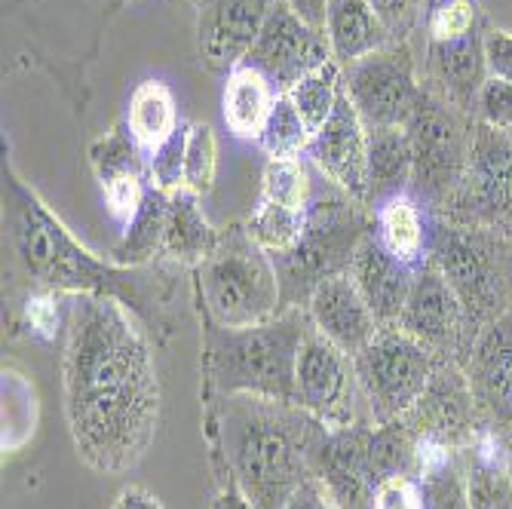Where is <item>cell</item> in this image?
Wrapping results in <instances>:
<instances>
[{"instance_id": "6", "label": "cell", "mask_w": 512, "mask_h": 509, "mask_svg": "<svg viewBox=\"0 0 512 509\" xmlns=\"http://www.w3.org/2000/svg\"><path fill=\"white\" fill-rule=\"evenodd\" d=\"M194 273L200 316H209L218 326L246 329L286 310L276 264L249 237L246 224L221 230L215 252Z\"/></svg>"}, {"instance_id": "39", "label": "cell", "mask_w": 512, "mask_h": 509, "mask_svg": "<svg viewBox=\"0 0 512 509\" xmlns=\"http://www.w3.org/2000/svg\"><path fill=\"white\" fill-rule=\"evenodd\" d=\"M479 31L476 0H433L427 7V34L430 43L460 40Z\"/></svg>"}, {"instance_id": "16", "label": "cell", "mask_w": 512, "mask_h": 509, "mask_svg": "<svg viewBox=\"0 0 512 509\" xmlns=\"http://www.w3.org/2000/svg\"><path fill=\"white\" fill-rule=\"evenodd\" d=\"M371 433L375 424H353L325 430L313 451V476L329 488L341 509H371L378 491V473L371 464Z\"/></svg>"}, {"instance_id": "46", "label": "cell", "mask_w": 512, "mask_h": 509, "mask_svg": "<svg viewBox=\"0 0 512 509\" xmlns=\"http://www.w3.org/2000/svg\"><path fill=\"white\" fill-rule=\"evenodd\" d=\"M111 509H166V506L148 488H142V485H126L117 494V500H114Z\"/></svg>"}, {"instance_id": "27", "label": "cell", "mask_w": 512, "mask_h": 509, "mask_svg": "<svg viewBox=\"0 0 512 509\" xmlns=\"http://www.w3.org/2000/svg\"><path fill=\"white\" fill-rule=\"evenodd\" d=\"M203 197L191 194L188 188H178L169 197V218H166V237H163V255L166 261L200 267L218 246L221 230L209 224L200 206Z\"/></svg>"}, {"instance_id": "45", "label": "cell", "mask_w": 512, "mask_h": 509, "mask_svg": "<svg viewBox=\"0 0 512 509\" xmlns=\"http://www.w3.org/2000/svg\"><path fill=\"white\" fill-rule=\"evenodd\" d=\"M286 509H341V506L335 503V497L329 494V488H325V485L313 476V479H307V482L295 491V497L289 500Z\"/></svg>"}, {"instance_id": "7", "label": "cell", "mask_w": 512, "mask_h": 509, "mask_svg": "<svg viewBox=\"0 0 512 509\" xmlns=\"http://www.w3.org/2000/svg\"><path fill=\"white\" fill-rule=\"evenodd\" d=\"M500 246V234H491V230L451 224L445 218H436L433 224L430 261L442 270L463 307L470 350L485 329H491L506 310H512L509 273H503Z\"/></svg>"}, {"instance_id": "25", "label": "cell", "mask_w": 512, "mask_h": 509, "mask_svg": "<svg viewBox=\"0 0 512 509\" xmlns=\"http://www.w3.org/2000/svg\"><path fill=\"white\" fill-rule=\"evenodd\" d=\"M276 86L249 62L227 71L224 92H221V117L227 132L237 142H258L267 117L276 105Z\"/></svg>"}, {"instance_id": "14", "label": "cell", "mask_w": 512, "mask_h": 509, "mask_svg": "<svg viewBox=\"0 0 512 509\" xmlns=\"http://www.w3.org/2000/svg\"><path fill=\"white\" fill-rule=\"evenodd\" d=\"M399 329L427 344L436 356L467 362V322H463V307L451 292L442 270L427 258L411 276V289L402 307Z\"/></svg>"}, {"instance_id": "10", "label": "cell", "mask_w": 512, "mask_h": 509, "mask_svg": "<svg viewBox=\"0 0 512 509\" xmlns=\"http://www.w3.org/2000/svg\"><path fill=\"white\" fill-rule=\"evenodd\" d=\"M405 132L414 157L411 191L433 212H439L460 184L463 166H467L470 135L457 123L451 105L430 89L421 92L405 123Z\"/></svg>"}, {"instance_id": "31", "label": "cell", "mask_w": 512, "mask_h": 509, "mask_svg": "<svg viewBox=\"0 0 512 509\" xmlns=\"http://www.w3.org/2000/svg\"><path fill=\"white\" fill-rule=\"evenodd\" d=\"M286 96L292 99V105L301 111V117L307 120V126L316 129L329 120V114L335 111L338 99L344 96V68L329 59V62H322L319 68H313L307 77H301Z\"/></svg>"}, {"instance_id": "34", "label": "cell", "mask_w": 512, "mask_h": 509, "mask_svg": "<svg viewBox=\"0 0 512 509\" xmlns=\"http://www.w3.org/2000/svg\"><path fill=\"white\" fill-rule=\"evenodd\" d=\"M89 163L96 169V178L102 188L117 178H126V175H148V157L132 142L126 126H114L111 132H105L99 138V142H92Z\"/></svg>"}, {"instance_id": "23", "label": "cell", "mask_w": 512, "mask_h": 509, "mask_svg": "<svg viewBox=\"0 0 512 509\" xmlns=\"http://www.w3.org/2000/svg\"><path fill=\"white\" fill-rule=\"evenodd\" d=\"M430 74L451 108H473L488 83L485 40L479 31L460 40L430 43Z\"/></svg>"}, {"instance_id": "15", "label": "cell", "mask_w": 512, "mask_h": 509, "mask_svg": "<svg viewBox=\"0 0 512 509\" xmlns=\"http://www.w3.org/2000/svg\"><path fill=\"white\" fill-rule=\"evenodd\" d=\"M329 59L332 50L325 31L307 25L286 0H279L273 7L261 37L246 56V62L258 68L276 86V92H289L301 77Z\"/></svg>"}, {"instance_id": "33", "label": "cell", "mask_w": 512, "mask_h": 509, "mask_svg": "<svg viewBox=\"0 0 512 509\" xmlns=\"http://www.w3.org/2000/svg\"><path fill=\"white\" fill-rule=\"evenodd\" d=\"M313 142V129L301 117V111L292 105L286 92H279L276 105L267 117V126L258 138V148L270 160H289V157H307V148Z\"/></svg>"}, {"instance_id": "3", "label": "cell", "mask_w": 512, "mask_h": 509, "mask_svg": "<svg viewBox=\"0 0 512 509\" xmlns=\"http://www.w3.org/2000/svg\"><path fill=\"white\" fill-rule=\"evenodd\" d=\"M10 191V243L13 252L40 292L56 295H99L126 304L142 322L166 329L160 322V298L148 295V276L142 267H120L96 258L62 224V218L46 206L13 169H7Z\"/></svg>"}, {"instance_id": "43", "label": "cell", "mask_w": 512, "mask_h": 509, "mask_svg": "<svg viewBox=\"0 0 512 509\" xmlns=\"http://www.w3.org/2000/svg\"><path fill=\"white\" fill-rule=\"evenodd\" d=\"M371 509H424V491L414 476L384 479L371 500Z\"/></svg>"}, {"instance_id": "17", "label": "cell", "mask_w": 512, "mask_h": 509, "mask_svg": "<svg viewBox=\"0 0 512 509\" xmlns=\"http://www.w3.org/2000/svg\"><path fill=\"white\" fill-rule=\"evenodd\" d=\"M307 160L325 181L368 206V126L347 92L338 99L329 120L316 129Z\"/></svg>"}, {"instance_id": "37", "label": "cell", "mask_w": 512, "mask_h": 509, "mask_svg": "<svg viewBox=\"0 0 512 509\" xmlns=\"http://www.w3.org/2000/svg\"><path fill=\"white\" fill-rule=\"evenodd\" d=\"M246 230L270 258H276V255H286L298 246L301 230H304V215L261 200L255 206V212L249 215Z\"/></svg>"}, {"instance_id": "12", "label": "cell", "mask_w": 512, "mask_h": 509, "mask_svg": "<svg viewBox=\"0 0 512 509\" xmlns=\"http://www.w3.org/2000/svg\"><path fill=\"white\" fill-rule=\"evenodd\" d=\"M344 92L368 129L405 126L424 86L417 83L414 59L405 40H393L344 68Z\"/></svg>"}, {"instance_id": "49", "label": "cell", "mask_w": 512, "mask_h": 509, "mask_svg": "<svg viewBox=\"0 0 512 509\" xmlns=\"http://www.w3.org/2000/svg\"><path fill=\"white\" fill-rule=\"evenodd\" d=\"M509 138H512V132H509Z\"/></svg>"}, {"instance_id": "32", "label": "cell", "mask_w": 512, "mask_h": 509, "mask_svg": "<svg viewBox=\"0 0 512 509\" xmlns=\"http://www.w3.org/2000/svg\"><path fill=\"white\" fill-rule=\"evenodd\" d=\"M313 194H316V181L304 157L267 160L261 175V200L304 215L313 203Z\"/></svg>"}, {"instance_id": "4", "label": "cell", "mask_w": 512, "mask_h": 509, "mask_svg": "<svg viewBox=\"0 0 512 509\" xmlns=\"http://www.w3.org/2000/svg\"><path fill=\"white\" fill-rule=\"evenodd\" d=\"M203 319V402L224 396H264L295 402V365L313 322L307 307H286L246 329Z\"/></svg>"}, {"instance_id": "35", "label": "cell", "mask_w": 512, "mask_h": 509, "mask_svg": "<svg viewBox=\"0 0 512 509\" xmlns=\"http://www.w3.org/2000/svg\"><path fill=\"white\" fill-rule=\"evenodd\" d=\"M463 454H451L414 476L424 491V509H473L470 482H467V457Z\"/></svg>"}, {"instance_id": "36", "label": "cell", "mask_w": 512, "mask_h": 509, "mask_svg": "<svg viewBox=\"0 0 512 509\" xmlns=\"http://www.w3.org/2000/svg\"><path fill=\"white\" fill-rule=\"evenodd\" d=\"M37 427V396L34 384L16 368L4 365V454H13L34 436Z\"/></svg>"}, {"instance_id": "20", "label": "cell", "mask_w": 512, "mask_h": 509, "mask_svg": "<svg viewBox=\"0 0 512 509\" xmlns=\"http://www.w3.org/2000/svg\"><path fill=\"white\" fill-rule=\"evenodd\" d=\"M307 313L313 329L350 356H356L381 332V322L371 313L350 273L325 276L307 301Z\"/></svg>"}, {"instance_id": "18", "label": "cell", "mask_w": 512, "mask_h": 509, "mask_svg": "<svg viewBox=\"0 0 512 509\" xmlns=\"http://www.w3.org/2000/svg\"><path fill=\"white\" fill-rule=\"evenodd\" d=\"M463 368H467L482 424L512 451V310L482 332Z\"/></svg>"}, {"instance_id": "1", "label": "cell", "mask_w": 512, "mask_h": 509, "mask_svg": "<svg viewBox=\"0 0 512 509\" xmlns=\"http://www.w3.org/2000/svg\"><path fill=\"white\" fill-rule=\"evenodd\" d=\"M62 387L68 433L89 470L120 476L142 464L160 424V378L145 322L126 304L71 295Z\"/></svg>"}, {"instance_id": "41", "label": "cell", "mask_w": 512, "mask_h": 509, "mask_svg": "<svg viewBox=\"0 0 512 509\" xmlns=\"http://www.w3.org/2000/svg\"><path fill=\"white\" fill-rule=\"evenodd\" d=\"M476 105H479V117L485 126H494L500 132H512V83L488 77Z\"/></svg>"}, {"instance_id": "21", "label": "cell", "mask_w": 512, "mask_h": 509, "mask_svg": "<svg viewBox=\"0 0 512 509\" xmlns=\"http://www.w3.org/2000/svg\"><path fill=\"white\" fill-rule=\"evenodd\" d=\"M347 273L353 276V283L359 286V292L368 301L371 313H375V319L381 322V329L399 326L414 270L405 267L399 258H393L381 246V240L375 237V230H371V234L359 243Z\"/></svg>"}, {"instance_id": "40", "label": "cell", "mask_w": 512, "mask_h": 509, "mask_svg": "<svg viewBox=\"0 0 512 509\" xmlns=\"http://www.w3.org/2000/svg\"><path fill=\"white\" fill-rule=\"evenodd\" d=\"M184 145H188V123L148 160V178L154 188L169 191V194L184 188Z\"/></svg>"}, {"instance_id": "28", "label": "cell", "mask_w": 512, "mask_h": 509, "mask_svg": "<svg viewBox=\"0 0 512 509\" xmlns=\"http://www.w3.org/2000/svg\"><path fill=\"white\" fill-rule=\"evenodd\" d=\"M463 457H467L473 509H512V476H509L512 451L506 448V442L485 427Z\"/></svg>"}, {"instance_id": "47", "label": "cell", "mask_w": 512, "mask_h": 509, "mask_svg": "<svg viewBox=\"0 0 512 509\" xmlns=\"http://www.w3.org/2000/svg\"><path fill=\"white\" fill-rule=\"evenodd\" d=\"M212 509H255L249 500H246V494L234 485V482H218V494H215V500H212Z\"/></svg>"}, {"instance_id": "2", "label": "cell", "mask_w": 512, "mask_h": 509, "mask_svg": "<svg viewBox=\"0 0 512 509\" xmlns=\"http://www.w3.org/2000/svg\"><path fill=\"white\" fill-rule=\"evenodd\" d=\"M325 430L295 402L224 396L203 402V433L218 482H234L255 509H286L313 479V451Z\"/></svg>"}, {"instance_id": "13", "label": "cell", "mask_w": 512, "mask_h": 509, "mask_svg": "<svg viewBox=\"0 0 512 509\" xmlns=\"http://www.w3.org/2000/svg\"><path fill=\"white\" fill-rule=\"evenodd\" d=\"M402 421L417 436L442 442L460 454L470 451L479 433L485 430V424L467 378V368L457 359L442 356L427 390L402 414Z\"/></svg>"}, {"instance_id": "42", "label": "cell", "mask_w": 512, "mask_h": 509, "mask_svg": "<svg viewBox=\"0 0 512 509\" xmlns=\"http://www.w3.org/2000/svg\"><path fill=\"white\" fill-rule=\"evenodd\" d=\"M59 295L56 292H34L28 301H25V319L31 326V335H40V338H56L62 319H68V310L62 313L59 307Z\"/></svg>"}, {"instance_id": "44", "label": "cell", "mask_w": 512, "mask_h": 509, "mask_svg": "<svg viewBox=\"0 0 512 509\" xmlns=\"http://www.w3.org/2000/svg\"><path fill=\"white\" fill-rule=\"evenodd\" d=\"M485 62H488V77L512 83V34L491 31L485 37Z\"/></svg>"}, {"instance_id": "24", "label": "cell", "mask_w": 512, "mask_h": 509, "mask_svg": "<svg viewBox=\"0 0 512 509\" xmlns=\"http://www.w3.org/2000/svg\"><path fill=\"white\" fill-rule=\"evenodd\" d=\"M325 40H329L332 59L347 68L371 53H378L381 46L393 43V34L375 13L368 0H329L325 10Z\"/></svg>"}, {"instance_id": "38", "label": "cell", "mask_w": 512, "mask_h": 509, "mask_svg": "<svg viewBox=\"0 0 512 509\" xmlns=\"http://www.w3.org/2000/svg\"><path fill=\"white\" fill-rule=\"evenodd\" d=\"M218 178V135L209 123H188L184 145V188L197 197L212 194Z\"/></svg>"}, {"instance_id": "26", "label": "cell", "mask_w": 512, "mask_h": 509, "mask_svg": "<svg viewBox=\"0 0 512 509\" xmlns=\"http://www.w3.org/2000/svg\"><path fill=\"white\" fill-rule=\"evenodd\" d=\"M123 126L129 129L132 142L142 148V154L151 160L184 126L172 86L160 77H148V80L138 83L129 96Z\"/></svg>"}, {"instance_id": "22", "label": "cell", "mask_w": 512, "mask_h": 509, "mask_svg": "<svg viewBox=\"0 0 512 509\" xmlns=\"http://www.w3.org/2000/svg\"><path fill=\"white\" fill-rule=\"evenodd\" d=\"M371 212H375V237L393 258H399L411 270H417L430 258L436 218L433 209L414 191L390 194L371 206Z\"/></svg>"}, {"instance_id": "8", "label": "cell", "mask_w": 512, "mask_h": 509, "mask_svg": "<svg viewBox=\"0 0 512 509\" xmlns=\"http://www.w3.org/2000/svg\"><path fill=\"white\" fill-rule=\"evenodd\" d=\"M439 359L442 356H436L427 344L411 338L399 326L381 329L353 356L356 378L375 427L399 421L421 399Z\"/></svg>"}, {"instance_id": "30", "label": "cell", "mask_w": 512, "mask_h": 509, "mask_svg": "<svg viewBox=\"0 0 512 509\" xmlns=\"http://www.w3.org/2000/svg\"><path fill=\"white\" fill-rule=\"evenodd\" d=\"M169 191H160L151 184V191L138 209V215L123 227L117 246L111 249V261L120 267H145L163 255L166 218H169Z\"/></svg>"}, {"instance_id": "9", "label": "cell", "mask_w": 512, "mask_h": 509, "mask_svg": "<svg viewBox=\"0 0 512 509\" xmlns=\"http://www.w3.org/2000/svg\"><path fill=\"white\" fill-rule=\"evenodd\" d=\"M442 218L463 227L503 234L512 227V138L479 123L470 135L467 166Z\"/></svg>"}, {"instance_id": "5", "label": "cell", "mask_w": 512, "mask_h": 509, "mask_svg": "<svg viewBox=\"0 0 512 509\" xmlns=\"http://www.w3.org/2000/svg\"><path fill=\"white\" fill-rule=\"evenodd\" d=\"M371 230H375V212L365 203L353 200L332 181L316 184L298 246L273 258L283 283V307H307L325 276L347 273L359 243Z\"/></svg>"}, {"instance_id": "19", "label": "cell", "mask_w": 512, "mask_h": 509, "mask_svg": "<svg viewBox=\"0 0 512 509\" xmlns=\"http://www.w3.org/2000/svg\"><path fill=\"white\" fill-rule=\"evenodd\" d=\"M279 0H200V56L212 71H234L246 62Z\"/></svg>"}, {"instance_id": "29", "label": "cell", "mask_w": 512, "mask_h": 509, "mask_svg": "<svg viewBox=\"0 0 512 509\" xmlns=\"http://www.w3.org/2000/svg\"><path fill=\"white\" fill-rule=\"evenodd\" d=\"M411 142L405 126L368 129V209L390 194L411 191Z\"/></svg>"}, {"instance_id": "11", "label": "cell", "mask_w": 512, "mask_h": 509, "mask_svg": "<svg viewBox=\"0 0 512 509\" xmlns=\"http://www.w3.org/2000/svg\"><path fill=\"white\" fill-rule=\"evenodd\" d=\"M295 405H301L329 430H344L371 421L365 393L356 378L353 356L335 347L329 338H322L316 329H310V335L298 350Z\"/></svg>"}, {"instance_id": "48", "label": "cell", "mask_w": 512, "mask_h": 509, "mask_svg": "<svg viewBox=\"0 0 512 509\" xmlns=\"http://www.w3.org/2000/svg\"><path fill=\"white\" fill-rule=\"evenodd\" d=\"M286 4H289L307 25H313V28L322 31V25H325V10H329V0H286Z\"/></svg>"}]
</instances>
